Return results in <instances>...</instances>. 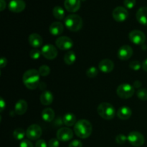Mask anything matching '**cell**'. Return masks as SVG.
<instances>
[{"mask_svg": "<svg viewBox=\"0 0 147 147\" xmlns=\"http://www.w3.org/2000/svg\"><path fill=\"white\" fill-rule=\"evenodd\" d=\"M42 131L41 127L37 124H32L26 131V136L30 140H39L42 136Z\"/></svg>", "mask_w": 147, "mask_h": 147, "instance_id": "7", "label": "cell"}, {"mask_svg": "<svg viewBox=\"0 0 147 147\" xmlns=\"http://www.w3.org/2000/svg\"><path fill=\"white\" fill-rule=\"evenodd\" d=\"M137 21L143 25H147V7H143L139 9L136 14Z\"/></svg>", "mask_w": 147, "mask_h": 147, "instance_id": "21", "label": "cell"}, {"mask_svg": "<svg viewBox=\"0 0 147 147\" xmlns=\"http://www.w3.org/2000/svg\"><path fill=\"white\" fill-rule=\"evenodd\" d=\"M42 55L47 60H53L57 56V50L54 45L47 44L41 49Z\"/></svg>", "mask_w": 147, "mask_h": 147, "instance_id": "10", "label": "cell"}, {"mask_svg": "<svg viewBox=\"0 0 147 147\" xmlns=\"http://www.w3.org/2000/svg\"><path fill=\"white\" fill-rule=\"evenodd\" d=\"M39 73H40V76H42V77H45V76H47L50 73V68L49 66L45 65H42L40 66V68L38 70Z\"/></svg>", "mask_w": 147, "mask_h": 147, "instance_id": "29", "label": "cell"}, {"mask_svg": "<svg viewBox=\"0 0 147 147\" xmlns=\"http://www.w3.org/2000/svg\"><path fill=\"white\" fill-rule=\"evenodd\" d=\"M20 147H34L32 143L28 139H24L20 142Z\"/></svg>", "mask_w": 147, "mask_h": 147, "instance_id": "36", "label": "cell"}, {"mask_svg": "<svg viewBox=\"0 0 147 147\" xmlns=\"http://www.w3.org/2000/svg\"><path fill=\"white\" fill-rule=\"evenodd\" d=\"M63 121L65 126H72L76 123V116L72 113H67L63 116Z\"/></svg>", "mask_w": 147, "mask_h": 147, "instance_id": "24", "label": "cell"}, {"mask_svg": "<svg viewBox=\"0 0 147 147\" xmlns=\"http://www.w3.org/2000/svg\"><path fill=\"white\" fill-rule=\"evenodd\" d=\"M93 128L90 122L86 119H81L76 122L74 131L76 136L80 139H87L91 135Z\"/></svg>", "mask_w": 147, "mask_h": 147, "instance_id": "2", "label": "cell"}, {"mask_svg": "<svg viewBox=\"0 0 147 147\" xmlns=\"http://www.w3.org/2000/svg\"><path fill=\"white\" fill-rule=\"evenodd\" d=\"M136 96L140 100H147V89L142 88L136 91Z\"/></svg>", "mask_w": 147, "mask_h": 147, "instance_id": "30", "label": "cell"}, {"mask_svg": "<svg viewBox=\"0 0 147 147\" xmlns=\"http://www.w3.org/2000/svg\"><path fill=\"white\" fill-rule=\"evenodd\" d=\"M126 141H128V138L124 134H119L116 136V142L118 144H123Z\"/></svg>", "mask_w": 147, "mask_h": 147, "instance_id": "33", "label": "cell"}, {"mask_svg": "<svg viewBox=\"0 0 147 147\" xmlns=\"http://www.w3.org/2000/svg\"><path fill=\"white\" fill-rule=\"evenodd\" d=\"M142 69H143L144 71L147 72V59H146V60L142 63Z\"/></svg>", "mask_w": 147, "mask_h": 147, "instance_id": "43", "label": "cell"}, {"mask_svg": "<svg viewBox=\"0 0 147 147\" xmlns=\"http://www.w3.org/2000/svg\"><path fill=\"white\" fill-rule=\"evenodd\" d=\"M28 42L30 45L35 49L40 47L42 45L43 40L42 37L37 33H32L29 36Z\"/></svg>", "mask_w": 147, "mask_h": 147, "instance_id": "17", "label": "cell"}, {"mask_svg": "<svg viewBox=\"0 0 147 147\" xmlns=\"http://www.w3.org/2000/svg\"><path fill=\"white\" fill-rule=\"evenodd\" d=\"M112 15L115 21L117 22H123L129 17V12L125 7H117L113 9Z\"/></svg>", "mask_w": 147, "mask_h": 147, "instance_id": "11", "label": "cell"}, {"mask_svg": "<svg viewBox=\"0 0 147 147\" xmlns=\"http://www.w3.org/2000/svg\"><path fill=\"white\" fill-rule=\"evenodd\" d=\"M128 142L130 143L131 145L139 147L142 146L144 144L145 139L143 134L139 131H131L129 134L127 136Z\"/></svg>", "mask_w": 147, "mask_h": 147, "instance_id": "6", "label": "cell"}, {"mask_svg": "<svg viewBox=\"0 0 147 147\" xmlns=\"http://www.w3.org/2000/svg\"><path fill=\"white\" fill-rule=\"evenodd\" d=\"M141 86H142V83H141L139 80H136V81L134 83V88H139Z\"/></svg>", "mask_w": 147, "mask_h": 147, "instance_id": "42", "label": "cell"}, {"mask_svg": "<svg viewBox=\"0 0 147 147\" xmlns=\"http://www.w3.org/2000/svg\"><path fill=\"white\" fill-rule=\"evenodd\" d=\"M114 68V63L111 60L104 59L102 60L98 64V69L104 73H109L113 71Z\"/></svg>", "mask_w": 147, "mask_h": 147, "instance_id": "15", "label": "cell"}, {"mask_svg": "<svg viewBox=\"0 0 147 147\" xmlns=\"http://www.w3.org/2000/svg\"><path fill=\"white\" fill-rule=\"evenodd\" d=\"M6 6L7 4H6L5 0H0V10L1 11H3L6 8Z\"/></svg>", "mask_w": 147, "mask_h": 147, "instance_id": "41", "label": "cell"}, {"mask_svg": "<svg viewBox=\"0 0 147 147\" xmlns=\"http://www.w3.org/2000/svg\"><path fill=\"white\" fill-rule=\"evenodd\" d=\"M7 59H6L4 57H1V61H0V66H1V68H3V67H5V66L7 65Z\"/></svg>", "mask_w": 147, "mask_h": 147, "instance_id": "40", "label": "cell"}, {"mask_svg": "<svg viewBox=\"0 0 147 147\" xmlns=\"http://www.w3.org/2000/svg\"><path fill=\"white\" fill-rule=\"evenodd\" d=\"M63 60H64L65 63L68 65H73L76 60V53L72 50H69L65 54L64 57H63Z\"/></svg>", "mask_w": 147, "mask_h": 147, "instance_id": "25", "label": "cell"}, {"mask_svg": "<svg viewBox=\"0 0 147 147\" xmlns=\"http://www.w3.org/2000/svg\"><path fill=\"white\" fill-rule=\"evenodd\" d=\"M129 67L131 70L137 71V70H140L141 67H142V64H141L140 62L138 60H134L129 63Z\"/></svg>", "mask_w": 147, "mask_h": 147, "instance_id": "31", "label": "cell"}, {"mask_svg": "<svg viewBox=\"0 0 147 147\" xmlns=\"http://www.w3.org/2000/svg\"><path fill=\"white\" fill-rule=\"evenodd\" d=\"M35 147H47V144L44 139H39L36 142Z\"/></svg>", "mask_w": 147, "mask_h": 147, "instance_id": "38", "label": "cell"}, {"mask_svg": "<svg viewBox=\"0 0 147 147\" xmlns=\"http://www.w3.org/2000/svg\"><path fill=\"white\" fill-rule=\"evenodd\" d=\"M86 73L88 77L90 78H93L96 77L98 76V70L97 67H94V66H92V67H90L89 68H88Z\"/></svg>", "mask_w": 147, "mask_h": 147, "instance_id": "28", "label": "cell"}, {"mask_svg": "<svg viewBox=\"0 0 147 147\" xmlns=\"http://www.w3.org/2000/svg\"><path fill=\"white\" fill-rule=\"evenodd\" d=\"M53 14L56 19L62 20L65 17V11L60 6H56L53 8Z\"/></svg>", "mask_w": 147, "mask_h": 147, "instance_id": "26", "label": "cell"}, {"mask_svg": "<svg viewBox=\"0 0 147 147\" xmlns=\"http://www.w3.org/2000/svg\"><path fill=\"white\" fill-rule=\"evenodd\" d=\"M56 137L60 142H66L71 140L73 137V131L67 127H63L59 129L56 134Z\"/></svg>", "mask_w": 147, "mask_h": 147, "instance_id": "12", "label": "cell"}, {"mask_svg": "<svg viewBox=\"0 0 147 147\" xmlns=\"http://www.w3.org/2000/svg\"><path fill=\"white\" fill-rule=\"evenodd\" d=\"M55 111L53 109L51 108H47L45 109L44 110L42 111L41 116L42 119L46 122H51L54 120L55 119Z\"/></svg>", "mask_w": 147, "mask_h": 147, "instance_id": "23", "label": "cell"}, {"mask_svg": "<svg viewBox=\"0 0 147 147\" xmlns=\"http://www.w3.org/2000/svg\"><path fill=\"white\" fill-rule=\"evenodd\" d=\"M26 136V131L23 129L17 128L13 132V136L16 140L22 141L24 140V136Z\"/></svg>", "mask_w": 147, "mask_h": 147, "instance_id": "27", "label": "cell"}, {"mask_svg": "<svg viewBox=\"0 0 147 147\" xmlns=\"http://www.w3.org/2000/svg\"><path fill=\"white\" fill-rule=\"evenodd\" d=\"M6 107V103H5V101H4V100L3 99V98L1 97V100H0V111L2 112L3 111H4V109H5Z\"/></svg>", "mask_w": 147, "mask_h": 147, "instance_id": "39", "label": "cell"}, {"mask_svg": "<svg viewBox=\"0 0 147 147\" xmlns=\"http://www.w3.org/2000/svg\"><path fill=\"white\" fill-rule=\"evenodd\" d=\"M64 6L67 11L70 12H76L80 8L81 2L80 0H65Z\"/></svg>", "mask_w": 147, "mask_h": 147, "instance_id": "16", "label": "cell"}, {"mask_svg": "<svg viewBox=\"0 0 147 147\" xmlns=\"http://www.w3.org/2000/svg\"><path fill=\"white\" fill-rule=\"evenodd\" d=\"M130 41L136 45H143L146 41V36L143 32L135 30L131 32L129 34Z\"/></svg>", "mask_w": 147, "mask_h": 147, "instance_id": "8", "label": "cell"}, {"mask_svg": "<svg viewBox=\"0 0 147 147\" xmlns=\"http://www.w3.org/2000/svg\"><path fill=\"white\" fill-rule=\"evenodd\" d=\"M40 75L38 70L30 69L24 73L22 81L24 86L30 90H34L40 85Z\"/></svg>", "mask_w": 147, "mask_h": 147, "instance_id": "1", "label": "cell"}, {"mask_svg": "<svg viewBox=\"0 0 147 147\" xmlns=\"http://www.w3.org/2000/svg\"><path fill=\"white\" fill-rule=\"evenodd\" d=\"M117 95L119 97L123 99H128L131 98L135 93L134 88L133 86L128 83H123L120 85L117 88L116 90Z\"/></svg>", "mask_w": 147, "mask_h": 147, "instance_id": "5", "label": "cell"}, {"mask_svg": "<svg viewBox=\"0 0 147 147\" xmlns=\"http://www.w3.org/2000/svg\"><path fill=\"white\" fill-rule=\"evenodd\" d=\"M40 103L44 106H49L53 101V95L50 90H45L40 96Z\"/></svg>", "mask_w": 147, "mask_h": 147, "instance_id": "20", "label": "cell"}, {"mask_svg": "<svg viewBox=\"0 0 147 147\" xmlns=\"http://www.w3.org/2000/svg\"><path fill=\"white\" fill-rule=\"evenodd\" d=\"M60 146V141L57 138L51 139L48 142V147H59Z\"/></svg>", "mask_w": 147, "mask_h": 147, "instance_id": "35", "label": "cell"}, {"mask_svg": "<svg viewBox=\"0 0 147 147\" xmlns=\"http://www.w3.org/2000/svg\"><path fill=\"white\" fill-rule=\"evenodd\" d=\"M26 7L24 0H11L9 4V9L14 13H20L24 11Z\"/></svg>", "mask_w": 147, "mask_h": 147, "instance_id": "14", "label": "cell"}, {"mask_svg": "<svg viewBox=\"0 0 147 147\" xmlns=\"http://www.w3.org/2000/svg\"><path fill=\"white\" fill-rule=\"evenodd\" d=\"M27 108H28V104H27V101L21 99L16 103L15 106H14V111H15L16 114L21 116L26 113V111H27Z\"/></svg>", "mask_w": 147, "mask_h": 147, "instance_id": "19", "label": "cell"}, {"mask_svg": "<svg viewBox=\"0 0 147 147\" xmlns=\"http://www.w3.org/2000/svg\"><path fill=\"white\" fill-rule=\"evenodd\" d=\"M97 111L99 116L105 120H111L116 115L115 108L107 102L100 103L97 108Z\"/></svg>", "mask_w": 147, "mask_h": 147, "instance_id": "3", "label": "cell"}, {"mask_svg": "<svg viewBox=\"0 0 147 147\" xmlns=\"http://www.w3.org/2000/svg\"><path fill=\"white\" fill-rule=\"evenodd\" d=\"M65 25L70 31H79L83 27V20L78 14H70L65 19Z\"/></svg>", "mask_w": 147, "mask_h": 147, "instance_id": "4", "label": "cell"}, {"mask_svg": "<svg viewBox=\"0 0 147 147\" xmlns=\"http://www.w3.org/2000/svg\"><path fill=\"white\" fill-rule=\"evenodd\" d=\"M41 51L37 50V49H33L30 53V57L32 59H33V60H37V59H39L40 57V56H41Z\"/></svg>", "mask_w": 147, "mask_h": 147, "instance_id": "32", "label": "cell"}, {"mask_svg": "<svg viewBox=\"0 0 147 147\" xmlns=\"http://www.w3.org/2000/svg\"><path fill=\"white\" fill-rule=\"evenodd\" d=\"M68 147H83V144L79 140H73L69 144Z\"/></svg>", "mask_w": 147, "mask_h": 147, "instance_id": "37", "label": "cell"}, {"mask_svg": "<svg viewBox=\"0 0 147 147\" xmlns=\"http://www.w3.org/2000/svg\"><path fill=\"white\" fill-rule=\"evenodd\" d=\"M133 55V49L131 46L124 45L119 48L118 51V57L121 60H127L131 57Z\"/></svg>", "mask_w": 147, "mask_h": 147, "instance_id": "13", "label": "cell"}, {"mask_svg": "<svg viewBox=\"0 0 147 147\" xmlns=\"http://www.w3.org/2000/svg\"><path fill=\"white\" fill-rule=\"evenodd\" d=\"M49 30L51 34L54 36H58L60 35L64 31V26L60 22H54L50 24Z\"/></svg>", "mask_w": 147, "mask_h": 147, "instance_id": "18", "label": "cell"}, {"mask_svg": "<svg viewBox=\"0 0 147 147\" xmlns=\"http://www.w3.org/2000/svg\"><path fill=\"white\" fill-rule=\"evenodd\" d=\"M55 45L60 50L66 51V50H70L73 47V41L70 37H66V36H62L56 40Z\"/></svg>", "mask_w": 147, "mask_h": 147, "instance_id": "9", "label": "cell"}, {"mask_svg": "<svg viewBox=\"0 0 147 147\" xmlns=\"http://www.w3.org/2000/svg\"><path fill=\"white\" fill-rule=\"evenodd\" d=\"M136 0H124L123 1V4L125 7L127 9H132L136 5Z\"/></svg>", "mask_w": 147, "mask_h": 147, "instance_id": "34", "label": "cell"}, {"mask_svg": "<svg viewBox=\"0 0 147 147\" xmlns=\"http://www.w3.org/2000/svg\"><path fill=\"white\" fill-rule=\"evenodd\" d=\"M131 109L128 106H122L117 111V116L121 120H127L131 116Z\"/></svg>", "mask_w": 147, "mask_h": 147, "instance_id": "22", "label": "cell"}]
</instances>
